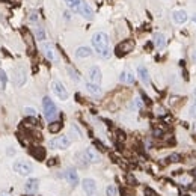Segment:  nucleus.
Instances as JSON below:
<instances>
[{
    "instance_id": "f257e3e1",
    "label": "nucleus",
    "mask_w": 196,
    "mask_h": 196,
    "mask_svg": "<svg viewBox=\"0 0 196 196\" xmlns=\"http://www.w3.org/2000/svg\"><path fill=\"white\" fill-rule=\"evenodd\" d=\"M92 44L97 53L100 55L103 59H109L112 56V50H110V39L104 32H97L92 36Z\"/></svg>"
},
{
    "instance_id": "f03ea898",
    "label": "nucleus",
    "mask_w": 196,
    "mask_h": 196,
    "mask_svg": "<svg viewBox=\"0 0 196 196\" xmlns=\"http://www.w3.org/2000/svg\"><path fill=\"white\" fill-rule=\"evenodd\" d=\"M42 109H44V116L47 121H53L57 116V107L53 103V100H50L48 97H44L42 100Z\"/></svg>"
},
{
    "instance_id": "7ed1b4c3",
    "label": "nucleus",
    "mask_w": 196,
    "mask_h": 196,
    "mask_svg": "<svg viewBox=\"0 0 196 196\" xmlns=\"http://www.w3.org/2000/svg\"><path fill=\"white\" fill-rule=\"evenodd\" d=\"M51 91H53V94H55V95L59 98V100H62V101L68 100V92H66V89H65L64 85L59 82V80L51 82Z\"/></svg>"
},
{
    "instance_id": "20e7f679",
    "label": "nucleus",
    "mask_w": 196,
    "mask_h": 196,
    "mask_svg": "<svg viewBox=\"0 0 196 196\" xmlns=\"http://www.w3.org/2000/svg\"><path fill=\"white\" fill-rule=\"evenodd\" d=\"M14 171L18 172L20 175L26 176V175H30L32 171H33V166L29 163V162H23V160H20V162H15L14 163Z\"/></svg>"
},
{
    "instance_id": "39448f33",
    "label": "nucleus",
    "mask_w": 196,
    "mask_h": 196,
    "mask_svg": "<svg viewBox=\"0 0 196 196\" xmlns=\"http://www.w3.org/2000/svg\"><path fill=\"white\" fill-rule=\"evenodd\" d=\"M51 148H55V149H66L69 145H71V139L68 136H59L56 139H53L50 140V144H48Z\"/></svg>"
},
{
    "instance_id": "423d86ee",
    "label": "nucleus",
    "mask_w": 196,
    "mask_h": 196,
    "mask_svg": "<svg viewBox=\"0 0 196 196\" xmlns=\"http://www.w3.org/2000/svg\"><path fill=\"white\" fill-rule=\"evenodd\" d=\"M133 48H134V41L133 39H125V41L119 42L116 46V55L124 56V55H127V53H130Z\"/></svg>"
},
{
    "instance_id": "0eeeda50",
    "label": "nucleus",
    "mask_w": 196,
    "mask_h": 196,
    "mask_svg": "<svg viewBox=\"0 0 196 196\" xmlns=\"http://www.w3.org/2000/svg\"><path fill=\"white\" fill-rule=\"evenodd\" d=\"M82 186H83V190H85V193H86L88 196H97V195H98V192H97V184H95V181L92 180V178H85L83 183H82Z\"/></svg>"
},
{
    "instance_id": "6e6552de",
    "label": "nucleus",
    "mask_w": 196,
    "mask_h": 196,
    "mask_svg": "<svg viewBox=\"0 0 196 196\" xmlns=\"http://www.w3.org/2000/svg\"><path fill=\"white\" fill-rule=\"evenodd\" d=\"M41 48H42L44 56H46L48 60H57V55H56V51H55V47H53V44H50V42H44Z\"/></svg>"
},
{
    "instance_id": "1a4fd4ad",
    "label": "nucleus",
    "mask_w": 196,
    "mask_h": 196,
    "mask_svg": "<svg viewBox=\"0 0 196 196\" xmlns=\"http://www.w3.org/2000/svg\"><path fill=\"white\" fill-rule=\"evenodd\" d=\"M80 15H83L86 20H92L94 18V11H92V8L89 6L86 2H83L82 0V3H80V6H78V11H77Z\"/></svg>"
},
{
    "instance_id": "9d476101",
    "label": "nucleus",
    "mask_w": 196,
    "mask_h": 196,
    "mask_svg": "<svg viewBox=\"0 0 196 196\" xmlns=\"http://www.w3.org/2000/svg\"><path fill=\"white\" fill-rule=\"evenodd\" d=\"M26 78H27V76H26V69L24 68H17L15 73H14V83L17 86H23L26 83Z\"/></svg>"
},
{
    "instance_id": "9b49d317",
    "label": "nucleus",
    "mask_w": 196,
    "mask_h": 196,
    "mask_svg": "<svg viewBox=\"0 0 196 196\" xmlns=\"http://www.w3.org/2000/svg\"><path fill=\"white\" fill-rule=\"evenodd\" d=\"M101 69L98 66H91L89 68V80H91V83H95V85H100L101 82Z\"/></svg>"
},
{
    "instance_id": "f8f14e48",
    "label": "nucleus",
    "mask_w": 196,
    "mask_h": 196,
    "mask_svg": "<svg viewBox=\"0 0 196 196\" xmlns=\"http://www.w3.org/2000/svg\"><path fill=\"white\" fill-rule=\"evenodd\" d=\"M83 154L89 163H100V154L97 153L94 148H86L83 151Z\"/></svg>"
},
{
    "instance_id": "ddd939ff",
    "label": "nucleus",
    "mask_w": 196,
    "mask_h": 196,
    "mask_svg": "<svg viewBox=\"0 0 196 196\" xmlns=\"http://www.w3.org/2000/svg\"><path fill=\"white\" fill-rule=\"evenodd\" d=\"M65 178H66V181L71 186H77L78 184V174L76 172V169H73V167H69V169L65 171Z\"/></svg>"
},
{
    "instance_id": "4468645a",
    "label": "nucleus",
    "mask_w": 196,
    "mask_h": 196,
    "mask_svg": "<svg viewBox=\"0 0 196 196\" xmlns=\"http://www.w3.org/2000/svg\"><path fill=\"white\" fill-rule=\"evenodd\" d=\"M172 21L175 24H183L187 21V12L183 11V9H178V11H174L172 12Z\"/></svg>"
},
{
    "instance_id": "2eb2a0df",
    "label": "nucleus",
    "mask_w": 196,
    "mask_h": 196,
    "mask_svg": "<svg viewBox=\"0 0 196 196\" xmlns=\"http://www.w3.org/2000/svg\"><path fill=\"white\" fill-rule=\"evenodd\" d=\"M137 76L140 78V82L144 83V85H149V73H148V69L144 66V65H139L137 66Z\"/></svg>"
},
{
    "instance_id": "dca6fc26",
    "label": "nucleus",
    "mask_w": 196,
    "mask_h": 196,
    "mask_svg": "<svg viewBox=\"0 0 196 196\" xmlns=\"http://www.w3.org/2000/svg\"><path fill=\"white\" fill-rule=\"evenodd\" d=\"M24 189H26V192H27V193H35V192L39 189V181L36 180V178H30V180L26 181Z\"/></svg>"
},
{
    "instance_id": "f3484780",
    "label": "nucleus",
    "mask_w": 196,
    "mask_h": 196,
    "mask_svg": "<svg viewBox=\"0 0 196 196\" xmlns=\"http://www.w3.org/2000/svg\"><path fill=\"white\" fill-rule=\"evenodd\" d=\"M119 82H121V83L131 85V83H134V76H133L131 71L125 69V71H122V73H121V76H119Z\"/></svg>"
},
{
    "instance_id": "a211bd4d",
    "label": "nucleus",
    "mask_w": 196,
    "mask_h": 196,
    "mask_svg": "<svg viewBox=\"0 0 196 196\" xmlns=\"http://www.w3.org/2000/svg\"><path fill=\"white\" fill-rule=\"evenodd\" d=\"M30 154L36 158V160H44L46 158V148H42V146H33L32 149H30Z\"/></svg>"
},
{
    "instance_id": "6ab92c4d",
    "label": "nucleus",
    "mask_w": 196,
    "mask_h": 196,
    "mask_svg": "<svg viewBox=\"0 0 196 196\" xmlns=\"http://www.w3.org/2000/svg\"><path fill=\"white\" fill-rule=\"evenodd\" d=\"M154 46L157 47V48H164V46H166V36L163 33H154Z\"/></svg>"
},
{
    "instance_id": "aec40b11",
    "label": "nucleus",
    "mask_w": 196,
    "mask_h": 196,
    "mask_svg": "<svg viewBox=\"0 0 196 196\" xmlns=\"http://www.w3.org/2000/svg\"><path fill=\"white\" fill-rule=\"evenodd\" d=\"M23 36H24V41H26V44H27V47H29L30 53H33V51H35V44H33V36H32V33H30L29 30H24V32H23Z\"/></svg>"
},
{
    "instance_id": "412c9836",
    "label": "nucleus",
    "mask_w": 196,
    "mask_h": 196,
    "mask_svg": "<svg viewBox=\"0 0 196 196\" xmlns=\"http://www.w3.org/2000/svg\"><path fill=\"white\" fill-rule=\"evenodd\" d=\"M86 89H88L89 94H92V95H95V97L101 95V88L98 86V85H95V83H91V82H89V83L86 85Z\"/></svg>"
},
{
    "instance_id": "4be33fe9",
    "label": "nucleus",
    "mask_w": 196,
    "mask_h": 196,
    "mask_svg": "<svg viewBox=\"0 0 196 196\" xmlns=\"http://www.w3.org/2000/svg\"><path fill=\"white\" fill-rule=\"evenodd\" d=\"M91 55H92V51H91V48H88V47H78L76 50V56L77 57H89Z\"/></svg>"
},
{
    "instance_id": "5701e85b",
    "label": "nucleus",
    "mask_w": 196,
    "mask_h": 196,
    "mask_svg": "<svg viewBox=\"0 0 196 196\" xmlns=\"http://www.w3.org/2000/svg\"><path fill=\"white\" fill-rule=\"evenodd\" d=\"M65 3L68 5V8L69 9H73V11H78V6H80V3H82V0H65Z\"/></svg>"
},
{
    "instance_id": "b1692460",
    "label": "nucleus",
    "mask_w": 196,
    "mask_h": 196,
    "mask_svg": "<svg viewBox=\"0 0 196 196\" xmlns=\"http://www.w3.org/2000/svg\"><path fill=\"white\" fill-rule=\"evenodd\" d=\"M35 35H36V39H39V41H44L46 39V30H44V27H41V26H38L36 29H35Z\"/></svg>"
},
{
    "instance_id": "393cba45",
    "label": "nucleus",
    "mask_w": 196,
    "mask_h": 196,
    "mask_svg": "<svg viewBox=\"0 0 196 196\" xmlns=\"http://www.w3.org/2000/svg\"><path fill=\"white\" fill-rule=\"evenodd\" d=\"M76 158H77V163H78V166H82V167H86L88 166V160H86V157H85V154L83 153H80V154H77L76 155Z\"/></svg>"
},
{
    "instance_id": "a878e982",
    "label": "nucleus",
    "mask_w": 196,
    "mask_h": 196,
    "mask_svg": "<svg viewBox=\"0 0 196 196\" xmlns=\"http://www.w3.org/2000/svg\"><path fill=\"white\" fill-rule=\"evenodd\" d=\"M60 128H62V122H59V121H56V122H51L50 125H48L50 133H57V131H60Z\"/></svg>"
},
{
    "instance_id": "bb28decb",
    "label": "nucleus",
    "mask_w": 196,
    "mask_h": 196,
    "mask_svg": "<svg viewBox=\"0 0 196 196\" xmlns=\"http://www.w3.org/2000/svg\"><path fill=\"white\" fill-rule=\"evenodd\" d=\"M68 74H69V77L74 80V82H80V77H78V74H77V71L74 69V68H71V66H68Z\"/></svg>"
},
{
    "instance_id": "cd10ccee",
    "label": "nucleus",
    "mask_w": 196,
    "mask_h": 196,
    "mask_svg": "<svg viewBox=\"0 0 196 196\" xmlns=\"http://www.w3.org/2000/svg\"><path fill=\"white\" fill-rule=\"evenodd\" d=\"M140 107H142V100L140 98H134V100H133V104L130 106V109L136 110V109H140Z\"/></svg>"
},
{
    "instance_id": "c85d7f7f",
    "label": "nucleus",
    "mask_w": 196,
    "mask_h": 196,
    "mask_svg": "<svg viewBox=\"0 0 196 196\" xmlns=\"http://www.w3.org/2000/svg\"><path fill=\"white\" fill-rule=\"evenodd\" d=\"M24 113L27 116H36V109L35 107H24Z\"/></svg>"
},
{
    "instance_id": "c756f323",
    "label": "nucleus",
    "mask_w": 196,
    "mask_h": 196,
    "mask_svg": "<svg viewBox=\"0 0 196 196\" xmlns=\"http://www.w3.org/2000/svg\"><path fill=\"white\" fill-rule=\"evenodd\" d=\"M27 18H29V21H30V23H36V21H38V18H39V17H38V12H35V11L29 12V17H27Z\"/></svg>"
},
{
    "instance_id": "7c9ffc66",
    "label": "nucleus",
    "mask_w": 196,
    "mask_h": 196,
    "mask_svg": "<svg viewBox=\"0 0 196 196\" xmlns=\"http://www.w3.org/2000/svg\"><path fill=\"white\" fill-rule=\"evenodd\" d=\"M26 122H27V124H29V125H32V127H38V125H39V122H38V119H36V118H35V116H29V119H27V121H26Z\"/></svg>"
},
{
    "instance_id": "2f4dec72",
    "label": "nucleus",
    "mask_w": 196,
    "mask_h": 196,
    "mask_svg": "<svg viewBox=\"0 0 196 196\" xmlns=\"http://www.w3.org/2000/svg\"><path fill=\"white\" fill-rule=\"evenodd\" d=\"M71 131H73V134H74L76 139H80V137H82V131L77 128V125H73V127H71Z\"/></svg>"
},
{
    "instance_id": "473e14b6",
    "label": "nucleus",
    "mask_w": 196,
    "mask_h": 196,
    "mask_svg": "<svg viewBox=\"0 0 196 196\" xmlns=\"http://www.w3.org/2000/svg\"><path fill=\"white\" fill-rule=\"evenodd\" d=\"M167 160H169L171 163H178V162L181 160V157L178 155V154H172V155H169V157H167Z\"/></svg>"
},
{
    "instance_id": "72a5a7b5",
    "label": "nucleus",
    "mask_w": 196,
    "mask_h": 196,
    "mask_svg": "<svg viewBox=\"0 0 196 196\" xmlns=\"http://www.w3.org/2000/svg\"><path fill=\"white\" fill-rule=\"evenodd\" d=\"M189 116L190 118H196V103H193L190 106V110H189Z\"/></svg>"
},
{
    "instance_id": "f704fd0d",
    "label": "nucleus",
    "mask_w": 196,
    "mask_h": 196,
    "mask_svg": "<svg viewBox=\"0 0 196 196\" xmlns=\"http://www.w3.org/2000/svg\"><path fill=\"white\" fill-rule=\"evenodd\" d=\"M106 193H107V196H115L116 195V189H115L113 186H109L107 189H106Z\"/></svg>"
},
{
    "instance_id": "c9c22d12",
    "label": "nucleus",
    "mask_w": 196,
    "mask_h": 196,
    "mask_svg": "<svg viewBox=\"0 0 196 196\" xmlns=\"http://www.w3.org/2000/svg\"><path fill=\"white\" fill-rule=\"evenodd\" d=\"M127 180H128V183H130L131 186H137V181H136V178L133 176L131 174H128V175H127Z\"/></svg>"
},
{
    "instance_id": "e433bc0d",
    "label": "nucleus",
    "mask_w": 196,
    "mask_h": 196,
    "mask_svg": "<svg viewBox=\"0 0 196 196\" xmlns=\"http://www.w3.org/2000/svg\"><path fill=\"white\" fill-rule=\"evenodd\" d=\"M0 80H2V83L5 85L6 83V80H8V77H6V73L3 69H0Z\"/></svg>"
},
{
    "instance_id": "4c0bfd02",
    "label": "nucleus",
    "mask_w": 196,
    "mask_h": 196,
    "mask_svg": "<svg viewBox=\"0 0 196 196\" xmlns=\"http://www.w3.org/2000/svg\"><path fill=\"white\" fill-rule=\"evenodd\" d=\"M94 145L98 148V149H100V151H104L106 148H104V145L101 144V142H98V140H94Z\"/></svg>"
},
{
    "instance_id": "58836bf2",
    "label": "nucleus",
    "mask_w": 196,
    "mask_h": 196,
    "mask_svg": "<svg viewBox=\"0 0 196 196\" xmlns=\"http://www.w3.org/2000/svg\"><path fill=\"white\" fill-rule=\"evenodd\" d=\"M190 190H193V192H196V180L190 184Z\"/></svg>"
},
{
    "instance_id": "ea45409f",
    "label": "nucleus",
    "mask_w": 196,
    "mask_h": 196,
    "mask_svg": "<svg viewBox=\"0 0 196 196\" xmlns=\"http://www.w3.org/2000/svg\"><path fill=\"white\" fill-rule=\"evenodd\" d=\"M47 164H48V166H53V164H56V158H51V160H50V162H48Z\"/></svg>"
},
{
    "instance_id": "a19ab883",
    "label": "nucleus",
    "mask_w": 196,
    "mask_h": 196,
    "mask_svg": "<svg viewBox=\"0 0 196 196\" xmlns=\"http://www.w3.org/2000/svg\"><path fill=\"white\" fill-rule=\"evenodd\" d=\"M8 154L12 155V154H14V149H12V148H9V149H8Z\"/></svg>"
},
{
    "instance_id": "79ce46f5",
    "label": "nucleus",
    "mask_w": 196,
    "mask_h": 196,
    "mask_svg": "<svg viewBox=\"0 0 196 196\" xmlns=\"http://www.w3.org/2000/svg\"><path fill=\"white\" fill-rule=\"evenodd\" d=\"M64 15H65V18H66V20H68V18H69V17H71V15H69V12H65Z\"/></svg>"
},
{
    "instance_id": "37998d69",
    "label": "nucleus",
    "mask_w": 196,
    "mask_h": 196,
    "mask_svg": "<svg viewBox=\"0 0 196 196\" xmlns=\"http://www.w3.org/2000/svg\"><path fill=\"white\" fill-rule=\"evenodd\" d=\"M193 60L196 62V51H193Z\"/></svg>"
},
{
    "instance_id": "c03bdc74",
    "label": "nucleus",
    "mask_w": 196,
    "mask_h": 196,
    "mask_svg": "<svg viewBox=\"0 0 196 196\" xmlns=\"http://www.w3.org/2000/svg\"><path fill=\"white\" fill-rule=\"evenodd\" d=\"M192 174H193V175H195V176H196V169H195V171H193V172H192Z\"/></svg>"
},
{
    "instance_id": "a18cd8bd",
    "label": "nucleus",
    "mask_w": 196,
    "mask_h": 196,
    "mask_svg": "<svg viewBox=\"0 0 196 196\" xmlns=\"http://www.w3.org/2000/svg\"><path fill=\"white\" fill-rule=\"evenodd\" d=\"M193 21H195V23H196V15H195V17H193Z\"/></svg>"
},
{
    "instance_id": "49530a36",
    "label": "nucleus",
    "mask_w": 196,
    "mask_h": 196,
    "mask_svg": "<svg viewBox=\"0 0 196 196\" xmlns=\"http://www.w3.org/2000/svg\"><path fill=\"white\" fill-rule=\"evenodd\" d=\"M195 131H196V122H195Z\"/></svg>"
},
{
    "instance_id": "de8ad7c7",
    "label": "nucleus",
    "mask_w": 196,
    "mask_h": 196,
    "mask_svg": "<svg viewBox=\"0 0 196 196\" xmlns=\"http://www.w3.org/2000/svg\"><path fill=\"white\" fill-rule=\"evenodd\" d=\"M183 196H189V195H183Z\"/></svg>"
},
{
    "instance_id": "09e8293b",
    "label": "nucleus",
    "mask_w": 196,
    "mask_h": 196,
    "mask_svg": "<svg viewBox=\"0 0 196 196\" xmlns=\"http://www.w3.org/2000/svg\"><path fill=\"white\" fill-rule=\"evenodd\" d=\"M195 95H196V89H195Z\"/></svg>"
},
{
    "instance_id": "8fccbe9b",
    "label": "nucleus",
    "mask_w": 196,
    "mask_h": 196,
    "mask_svg": "<svg viewBox=\"0 0 196 196\" xmlns=\"http://www.w3.org/2000/svg\"><path fill=\"white\" fill-rule=\"evenodd\" d=\"M11 2H15V0H11Z\"/></svg>"
}]
</instances>
